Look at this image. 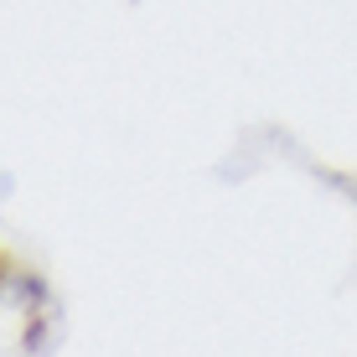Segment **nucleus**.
<instances>
[]
</instances>
